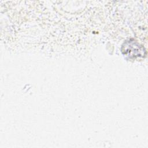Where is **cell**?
I'll list each match as a JSON object with an SVG mask.
<instances>
[{"instance_id":"cell-1","label":"cell","mask_w":148,"mask_h":148,"mask_svg":"<svg viewBox=\"0 0 148 148\" xmlns=\"http://www.w3.org/2000/svg\"><path fill=\"white\" fill-rule=\"evenodd\" d=\"M124 55L130 58L145 57L146 55V50L145 47L134 40H129L124 42L121 48Z\"/></svg>"}]
</instances>
